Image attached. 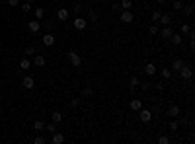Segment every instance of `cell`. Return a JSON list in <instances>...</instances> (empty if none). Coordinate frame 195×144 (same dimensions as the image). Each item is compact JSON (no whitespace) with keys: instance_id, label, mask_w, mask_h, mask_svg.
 <instances>
[{"instance_id":"cell-1","label":"cell","mask_w":195,"mask_h":144,"mask_svg":"<svg viewBox=\"0 0 195 144\" xmlns=\"http://www.w3.org/2000/svg\"><path fill=\"white\" fill-rule=\"evenodd\" d=\"M68 61H70V65L74 66V68H78V66L82 65L80 55H78V53H74V51H68Z\"/></svg>"},{"instance_id":"cell-2","label":"cell","mask_w":195,"mask_h":144,"mask_svg":"<svg viewBox=\"0 0 195 144\" xmlns=\"http://www.w3.org/2000/svg\"><path fill=\"white\" fill-rule=\"evenodd\" d=\"M139 117H141V121H143V123H150V121H152V111L141 107V109H139Z\"/></svg>"},{"instance_id":"cell-3","label":"cell","mask_w":195,"mask_h":144,"mask_svg":"<svg viewBox=\"0 0 195 144\" xmlns=\"http://www.w3.org/2000/svg\"><path fill=\"white\" fill-rule=\"evenodd\" d=\"M86 28H88V22L84 18H80V16H76V18H74V29L82 31V29H86Z\"/></svg>"},{"instance_id":"cell-4","label":"cell","mask_w":195,"mask_h":144,"mask_svg":"<svg viewBox=\"0 0 195 144\" xmlns=\"http://www.w3.org/2000/svg\"><path fill=\"white\" fill-rule=\"evenodd\" d=\"M178 72H180V76H182L183 80H191V76H193V70H191L189 66H186V65H183Z\"/></svg>"},{"instance_id":"cell-5","label":"cell","mask_w":195,"mask_h":144,"mask_svg":"<svg viewBox=\"0 0 195 144\" xmlns=\"http://www.w3.org/2000/svg\"><path fill=\"white\" fill-rule=\"evenodd\" d=\"M133 20H135V16H133L131 10H123V12H121V22L123 24H131Z\"/></svg>"},{"instance_id":"cell-6","label":"cell","mask_w":195,"mask_h":144,"mask_svg":"<svg viewBox=\"0 0 195 144\" xmlns=\"http://www.w3.org/2000/svg\"><path fill=\"white\" fill-rule=\"evenodd\" d=\"M28 29L31 31V33H39V29H41V22H39V20L28 22Z\"/></svg>"},{"instance_id":"cell-7","label":"cell","mask_w":195,"mask_h":144,"mask_svg":"<svg viewBox=\"0 0 195 144\" xmlns=\"http://www.w3.org/2000/svg\"><path fill=\"white\" fill-rule=\"evenodd\" d=\"M51 142L53 144H62V142H65V135H61V132H53V136H51Z\"/></svg>"},{"instance_id":"cell-8","label":"cell","mask_w":195,"mask_h":144,"mask_svg":"<svg viewBox=\"0 0 195 144\" xmlns=\"http://www.w3.org/2000/svg\"><path fill=\"white\" fill-rule=\"evenodd\" d=\"M170 41H172V43L176 45V47H180V45L183 43V35H182V33H172V37H170Z\"/></svg>"},{"instance_id":"cell-9","label":"cell","mask_w":195,"mask_h":144,"mask_svg":"<svg viewBox=\"0 0 195 144\" xmlns=\"http://www.w3.org/2000/svg\"><path fill=\"white\" fill-rule=\"evenodd\" d=\"M43 45H45V47H53V45H55V35L45 33V35H43Z\"/></svg>"},{"instance_id":"cell-10","label":"cell","mask_w":195,"mask_h":144,"mask_svg":"<svg viewBox=\"0 0 195 144\" xmlns=\"http://www.w3.org/2000/svg\"><path fill=\"white\" fill-rule=\"evenodd\" d=\"M156 70H158V68H156V65H154V62H146L144 72L148 74V76H154V74H156Z\"/></svg>"},{"instance_id":"cell-11","label":"cell","mask_w":195,"mask_h":144,"mask_svg":"<svg viewBox=\"0 0 195 144\" xmlns=\"http://www.w3.org/2000/svg\"><path fill=\"white\" fill-rule=\"evenodd\" d=\"M68 16H70V14H68V10H66V8H59V10H57V18H59L61 22L68 20Z\"/></svg>"},{"instance_id":"cell-12","label":"cell","mask_w":195,"mask_h":144,"mask_svg":"<svg viewBox=\"0 0 195 144\" xmlns=\"http://www.w3.org/2000/svg\"><path fill=\"white\" fill-rule=\"evenodd\" d=\"M172 33H174V31L170 29V25H168V28H164V29H160V31H158V35H160L162 39H170V37H172Z\"/></svg>"},{"instance_id":"cell-13","label":"cell","mask_w":195,"mask_h":144,"mask_svg":"<svg viewBox=\"0 0 195 144\" xmlns=\"http://www.w3.org/2000/svg\"><path fill=\"white\" fill-rule=\"evenodd\" d=\"M166 113H168V117H178L180 115V107H178V105H170Z\"/></svg>"},{"instance_id":"cell-14","label":"cell","mask_w":195,"mask_h":144,"mask_svg":"<svg viewBox=\"0 0 195 144\" xmlns=\"http://www.w3.org/2000/svg\"><path fill=\"white\" fill-rule=\"evenodd\" d=\"M22 84H24V88H28V90H31V88H33V86H35V80H33V78H31V76H25V78H24V82H22Z\"/></svg>"},{"instance_id":"cell-15","label":"cell","mask_w":195,"mask_h":144,"mask_svg":"<svg viewBox=\"0 0 195 144\" xmlns=\"http://www.w3.org/2000/svg\"><path fill=\"white\" fill-rule=\"evenodd\" d=\"M20 68H22V70H29V68H31V61H29L28 57L20 61Z\"/></svg>"},{"instance_id":"cell-16","label":"cell","mask_w":195,"mask_h":144,"mask_svg":"<svg viewBox=\"0 0 195 144\" xmlns=\"http://www.w3.org/2000/svg\"><path fill=\"white\" fill-rule=\"evenodd\" d=\"M33 65H35V66H45V57H43V55H35Z\"/></svg>"},{"instance_id":"cell-17","label":"cell","mask_w":195,"mask_h":144,"mask_svg":"<svg viewBox=\"0 0 195 144\" xmlns=\"http://www.w3.org/2000/svg\"><path fill=\"white\" fill-rule=\"evenodd\" d=\"M182 66H183V61H182V58H174V62H172V72H174V70H180Z\"/></svg>"},{"instance_id":"cell-18","label":"cell","mask_w":195,"mask_h":144,"mask_svg":"<svg viewBox=\"0 0 195 144\" xmlns=\"http://www.w3.org/2000/svg\"><path fill=\"white\" fill-rule=\"evenodd\" d=\"M141 107H143V101L141 99H131V109L133 111H139Z\"/></svg>"},{"instance_id":"cell-19","label":"cell","mask_w":195,"mask_h":144,"mask_svg":"<svg viewBox=\"0 0 195 144\" xmlns=\"http://www.w3.org/2000/svg\"><path fill=\"white\" fill-rule=\"evenodd\" d=\"M158 22H160V24H164V25H170V22H172V16H170V14H162Z\"/></svg>"},{"instance_id":"cell-20","label":"cell","mask_w":195,"mask_h":144,"mask_svg":"<svg viewBox=\"0 0 195 144\" xmlns=\"http://www.w3.org/2000/svg\"><path fill=\"white\" fill-rule=\"evenodd\" d=\"M189 31H191V25H189V24H182V25H180V33H182V35H187Z\"/></svg>"},{"instance_id":"cell-21","label":"cell","mask_w":195,"mask_h":144,"mask_svg":"<svg viewBox=\"0 0 195 144\" xmlns=\"http://www.w3.org/2000/svg\"><path fill=\"white\" fill-rule=\"evenodd\" d=\"M51 121L55 123V125H57V123H61V121H62V113H59V111H55V113L51 115Z\"/></svg>"},{"instance_id":"cell-22","label":"cell","mask_w":195,"mask_h":144,"mask_svg":"<svg viewBox=\"0 0 195 144\" xmlns=\"http://www.w3.org/2000/svg\"><path fill=\"white\" fill-rule=\"evenodd\" d=\"M119 8H123V10H131V8H133V2H131V0H121Z\"/></svg>"},{"instance_id":"cell-23","label":"cell","mask_w":195,"mask_h":144,"mask_svg":"<svg viewBox=\"0 0 195 144\" xmlns=\"http://www.w3.org/2000/svg\"><path fill=\"white\" fill-rule=\"evenodd\" d=\"M45 16V8H41V6H37L35 8V20H41Z\"/></svg>"},{"instance_id":"cell-24","label":"cell","mask_w":195,"mask_h":144,"mask_svg":"<svg viewBox=\"0 0 195 144\" xmlns=\"http://www.w3.org/2000/svg\"><path fill=\"white\" fill-rule=\"evenodd\" d=\"M160 74H162V76H164L166 80H170V78H172V68H162Z\"/></svg>"},{"instance_id":"cell-25","label":"cell","mask_w":195,"mask_h":144,"mask_svg":"<svg viewBox=\"0 0 195 144\" xmlns=\"http://www.w3.org/2000/svg\"><path fill=\"white\" fill-rule=\"evenodd\" d=\"M129 86H131V88H133V90H135V88H139V86H141V82H139V78H137V76H133V78H131V82H129Z\"/></svg>"},{"instance_id":"cell-26","label":"cell","mask_w":195,"mask_h":144,"mask_svg":"<svg viewBox=\"0 0 195 144\" xmlns=\"http://www.w3.org/2000/svg\"><path fill=\"white\" fill-rule=\"evenodd\" d=\"M33 129H35V131H43V129H45V123H43V121H35V123H33Z\"/></svg>"},{"instance_id":"cell-27","label":"cell","mask_w":195,"mask_h":144,"mask_svg":"<svg viewBox=\"0 0 195 144\" xmlns=\"http://www.w3.org/2000/svg\"><path fill=\"white\" fill-rule=\"evenodd\" d=\"M172 8H174V10H182V8H183L182 0H174V2H172Z\"/></svg>"},{"instance_id":"cell-28","label":"cell","mask_w":195,"mask_h":144,"mask_svg":"<svg viewBox=\"0 0 195 144\" xmlns=\"http://www.w3.org/2000/svg\"><path fill=\"white\" fill-rule=\"evenodd\" d=\"M45 129H47V131H49L51 135H53V132L57 131V125H55V123H49V125H45Z\"/></svg>"},{"instance_id":"cell-29","label":"cell","mask_w":195,"mask_h":144,"mask_svg":"<svg viewBox=\"0 0 195 144\" xmlns=\"http://www.w3.org/2000/svg\"><path fill=\"white\" fill-rule=\"evenodd\" d=\"M92 94H94V92H92V88H90V86H86V88L82 90V98H86V95H92Z\"/></svg>"},{"instance_id":"cell-30","label":"cell","mask_w":195,"mask_h":144,"mask_svg":"<svg viewBox=\"0 0 195 144\" xmlns=\"http://www.w3.org/2000/svg\"><path fill=\"white\" fill-rule=\"evenodd\" d=\"M160 16H162V12L154 10V12H152V22H158V20H160Z\"/></svg>"},{"instance_id":"cell-31","label":"cell","mask_w":195,"mask_h":144,"mask_svg":"<svg viewBox=\"0 0 195 144\" xmlns=\"http://www.w3.org/2000/svg\"><path fill=\"white\" fill-rule=\"evenodd\" d=\"M158 31H160V29H158L156 25H150V28H148V33L150 35H158Z\"/></svg>"},{"instance_id":"cell-32","label":"cell","mask_w":195,"mask_h":144,"mask_svg":"<svg viewBox=\"0 0 195 144\" xmlns=\"http://www.w3.org/2000/svg\"><path fill=\"white\" fill-rule=\"evenodd\" d=\"M178 127H180V123H176V121H172V123H170V131H172V132H176V131H178Z\"/></svg>"},{"instance_id":"cell-33","label":"cell","mask_w":195,"mask_h":144,"mask_svg":"<svg viewBox=\"0 0 195 144\" xmlns=\"http://www.w3.org/2000/svg\"><path fill=\"white\" fill-rule=\"evenodd\" d=\"M158 142H160V144H168V142H170V138L162 135V136H158Z\"/></svg>"},{"instance_id":"cell-34","label":"cell","mask_w":195,"mask_h":144,"mask_svg":"<svg viewBox=\"0 0 195 144\" xmlns=\"http://www.w3.org/2000/svg\"><path fill=\"white\" fill-rule=\"evenodd\" d=\"M33 142H35V144H45V136H35Z\"/></svg>"},{"instance_id":"cell-35","label":"cell","mask_w":195,"mask_h":144,"mask_svg":"<svg viewBox=\"0 0 195 144\" xmlns=\"http://www.w3.org/2000/svg\"><path fill=\"white\" fill-rule=\"evenodd\" d=\"M33 53H35V47H31V45H29L28 49H25V55H28V57H29V55H33Z\"/></svg>"},{"instance_id":"cell-36","label":"cell","mask_w":195,"mask_h":144,"mask_svg":"<svg viewBox=\"0 0 195 144\" xmlns=\"http://www.w3.org/2000/svg\"><path fill=\"white\" fill-rule=\"evenodd\" d=\"M186 16H193V6H186Z\"/></svg>"},{"instance_id":"cell-37","label":"cell","mask_w":195,"mask_h":144,"mask_svg":"<svg viewBox=\"0 0 195 144\" xmlns=\"http://www.w3.org/2000/svg\"><path fill=\"white\" fill-rule=\"evenodd\" d=\"M80 10H82V6H80V4H74V6H72V12H74V14H78Z\"/></svg>"},{"instance_id":"cell-38","label":"cell","mask_w":195,"mask_h":144,"mask_svg":"<svg viewBox=\"0 0 195 144\" xmlns=\"http://www.w3.org/2000/svg\"><path fill=\"white\" fill-rule=\"evenodd\" d=\"M22 10H24V12H29V10H31V4H29V2H25L24 6H22Z\"/></svg>"},{"instance_id":"cell-39","label":"cell","mask_w":195,"mask_h":144,"mask_svg":"<svg viewBox=\"0 0 195 144\" xmlns=\"http://www.w3.org/2000/svg\"><path fill=\"white\" fill-rule=\"evenodd\" d=\"M78 105H80V99H72L70 101V107H78Z\"/></svg>"},{"instance_id":"cell-40","label":"cell","mask_w":195,"mask_h":144,"mask_svg":"<svg viewBox=\"0 0 195 144\" xmlns=\"http://www.w3.org/2000/svg\"><path fill=\"white\" fill-rule=\"evenodd\" d=\"M90 20H92V22H96V20H98V14H96V12H90Z\"/></svg>"},{"instance_id":"cell-41","label":"cell","mask_w":195,"mask_h":144,"mask_svg":"<svg viewBox=\"0 0 195 144\" xmlns=\"http://www.w3.org/2000/svg\"><path fill=\"white\" fill-rule=\"evenodd\" d=\"M8 4H10V6H18L20 2H18V0H8Z\"/></svg>"},{"instance_id":"cell-42","label":"cell","mask_w":195,"mask_h":144,"mask_svg":"<svg viewBox=\"0 0 195 144\" xmlns=\"http://www.w3.org/2000/svg\"><path fill=\"white\" fill-rule=\"evenodd\" d=\"M156 2H158V4H164V2H166V0H156Z\"/></svg>"},{"instance_id":"cell-43","label":"cell","mask_w":195,"mask_h":144,"mask_svg":"<svg viewBox=\"0 0 195 144\" xmlns=\"http://www.w3.org/2000/svg\"><path fill=\"white\" fill-rule=\"evenodd\" d=\"M25 2H29V4H31V2H35V0H25Z\"/></svg>"},{"instance_id":"cell-44","label":"cell","mask_w":195,"mask_h":144,"mask_svg":"<svg viewBox=\"0 0 195 144\" xmlns=\"http://www.w3.org/2000/svg\"><path fill=\"white\" fill-rule=\"evenodd\" d=\"M105 2H109V0H105Z\"/></svg>"}]
</instances>
